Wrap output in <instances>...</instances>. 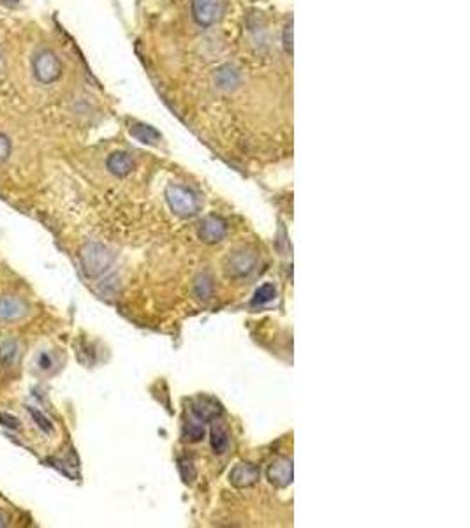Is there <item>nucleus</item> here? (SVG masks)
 <instances>
[{
	"label": "nucleus",
	"instance_id": "obj_1",
	"mask_svg": "<svg viewBox=\"0 0 470 528\" xmlns=\"http://www.w3.org/2000/svg\"><path fill=\"white\" fill-rule=\"evenodd\" d=\"M166 199L178 217H194L201 210V199L191 189L182 185H169L166 189Z\"/></svg>",
	"mask_w": 470,
	"mask_h": 528
},
{
	"label": "nucleus",
	"instance_id": "obj_2",
	"mask_svg": "<svg viewBox=\"0 0 470 528\" xmlns=\"http://www.w3.org/2000/svg\"><path fill=\"white\" fill-rule=\"evenodd\" d=\"M113 262V255L105 245L101 243H88L81 252V264L83 271L88 277H99L109 270Z\"/></svg>",
	"mask_w": 470,
	"mask_h": 528
},
{
	"label": "nucleus",
	"instance_id": "obj_3",
	"mask_svg": "<svg viewBox=\"0 0 470 528\" xmlns=\"http://www.w3.org/2000/svg\"><path fill=\"white\" fill-rule=\"evenodd\" d=\"M34 74H36L37 81L43 85H51L57 81L62 74V64L58 60L57 55L50 50H43L34 57L32 62Z\"/></svg>",
	"mask_w": 470,
	"mask_h": 528
},
{
	"label": "nucleus",
	"instance_id": "obj_4",
	"mask_svg": "<svg viewBox=\"0 0 470 528\" xmlns=\"http://www.w3.org/2000/svg\"><path fill=\"white\" fill-rule=\"evenodd\" d=\"M255 264H257L255 254L240 248V250H234L233 254L227 255L226 273L233 278H245L255 270Z\"/></svg>",
	"mask_w": 470,
	"mask_h": 528
},
{
	"label": "nucleus",
	"instance_id": "obj_5",
	"mask_svg": "<svg viewBox=\"0 0 470 528\" xmlns=\"http://www.w3.org/2000/svg\"><path fill=\"white\" fill-rule=\"evenodd\" d=\"M29 313V305L18 296L0 298V320H20Z\"/></svg>",
	"mask_w": 470,
	"mask_h": 528
},
{
	"label": "nucleus",
	"instance_id": "obj_6",
	"mask_svg": "<svg viewBox=\"0 0 470 528\" xmlns=\"http://www.w3.org/2000/svg\"><path fill=\"white\" fill-rule=\"evenodd\" d=\"M219 0H192V15L199 25H212L219 16Z\"/></svg>",
	"mask_w": 470,
	"mask_h": 528
},
{
	"label": "nucleus",
	"instance_id": "obj_7",
	"mask_svg": "<svg viewBox=\"0 0 470 528\" xmlns=\"http://www.w3.org/2000/svg\"><path fill=\"white\" fill-rule=\"evenodd\" d=\"M268 479L276 488H286L293 482V460L280 458L268 468Z\"/></svg>",
	"mask_w": 470,
	"mask_h": 528
},
{
	"label": "nucleus",
	"instance_id": "obj_8",
	"mask_svg": "<svg viewBox=\"0 0 470 528\" xmlns=\"http://www.w3.org/2000/svg\"><path fill=\"white\" fill-rule=\"evenodd\" d=\"M259 478H261V472L252 463H238L229 472L231 485L236 486V488H248V486L255 485L259 481Z\"/></svg>",
	"mask_w": 470,
	"mask_h": 528
},
{
	"label": "nucleus",
	"instance_id": "obj_9",
	"mask_svg": "<svg viewBox=\"0 0 470 528\" xmlns=\"http://www.w3.org/2000/svg\"><path fill=\"white\" fill-rule=\"evenodd\" d=\"M192 414L198 417V421L206 423V421H213L222 414V407L215 398L210 396H199L192 402Z\"/></svg>",
	"mask_w": 470,
	"mask_h": 528
},
{
	"label": "nucleus",
	"instance_id": "obj_10",
	"mask_svg": "<svg viewBox=\"0 0 470 528\" xmlns=\"http://www.w3.org/2000/svg\"><path fill=\"white\" fill-rule=\"evenodd\" d=\"M227 234V226L220 217H206L199 229V236L206 243H219Z\"/></svg>",
	"mask_w": 470,
	"mask_h": 528
},
{
	"label": "nucleus",
	"instance_id": "obj_11",
	"mask_svg": "<svg viewBox=\"0 0 470 528\" xmlns=\"http://www.w3.org/2000/svg\"><path fill=\"white\" fill-rule=\"evenodd\" d=\"M108 169L116 176H127L134 169V161L126 151H115L108 157Z\"/></svg>",
	"mask_w": 470,
	"mask_h": 528
},
{
	"label": "nucleus",
	"instance_id": "obj_12",
	"mask_svg": "<svg viewBox=\"0 0 470 528\" xmlns=\"http://www.w3.org/2000/svg\"><path fill=\"white\" fill-rule=\"evenodd\" d=\"M212 437H210V444H212V449L215 454L226 453L227 447H229V431H227L226 424L224 423H215L212 428Z\"/></svg>",
	"mask_w": 470,
	"mask_h": 528
},
{
	"label": "nucleus",
	"instance_id": "obj_13",
	"mask_svg": "<svg viewBox=\"0 0 470 528\" xmlns=\"http://www.w3.org/2000/svg\"><path fill=\"white\" fill-rule=\"evenodd\" d=\"M130 136H134L137 141H141L145 144H155L161 140V133L155 130L154 127L145 126V123H134L130 127Z\"/></svg>",
	"mask_w": 470,
	"mask_h": 528
},
{
	"label": "nucleus",
	"instance_id": "obj_14",
	"mask_svg": "<svg viewBox=\"0 0 470 528\" xmlns=\"http://www.w3.org/2000/svg\"><path fill=\"white\" fill-rule=\"evenodd\" d=\"M18 360V344L15 340H8L0 345V365L11 367Z\"/></svg>",
	"mask_w": 470,
	"mask_h": 528
},
{
	"label": "nucleus",
	"instance_id": "obj_15",
	"mask_svg": "<svg viewBox=\"0 0 470 528\" xmlns=\"http://www.w3.org/2000/svg\"><path fill=\"white\" fill-rule=\"evenodd\" d=\"M275 296H276V291H275V287H273V284H262L261 287H257V291H255L254 299H252V305H266V303L273 302Z\"/></svg>",
	"mask_w": 470,
	"mask_h": 528
},
{
	"label": "nucleus",
	"instance_id": "obj_16",
	"mask_svg": "<svg viewBox=\"0 0 470 528\" xmlns=\"http://www.w3.org/2000/svg\"><path fill=\"white\" fill-rule=\"evenodd\" d=\"M205 437V426L199 423H189L185 426V431H183V438L189 440V442H199L201 438Z\"/></svg>",
	"mask_w": 470,
	"mask_h": 528
},
{
	"label": "nucleus",
	"instance_id": "obj_17",
	"mask_svg": "<svg viewBox=\"0 0 470 528\" xmlns=\"http://www.w3.org/2000/svg\"><path fill=\"white\" fill-rule=\"evenodd\" d=\"M29 412H30V416H32V419L36 421L37 426H39L41 430L44 431V433H51V431H53V424L50 423V419H48L46 416H43V412H39V410L32 409V407H30V409H29Z\"/></svg>",
	"mask_w": 470,
	"mask_h": 528
},
{
	"label": "nucleus",
	"instance_id": "obj_18",
	"mask_svg": "<svg viewBox=\"0 0 470 528\" xmlns=\"http://www.w3.org/2000/svg\"><path fill=\"white\" fill-rule=\"evenodd\" d=\"M196 292H198L199 298H210V295H212V280L206 275L198 278V282H196Z\"/></svg>",
	"mask_w": 470,
	"mask_h": 528
},
{
	"label": "nucleus",
	"instance_id": "obj_19",
	"mask_svg": "<svg viewBox=\"0 0 470 528\" xmlns=\"http://www.w3.org/2000/svg\"><path fill=\"white\" fill-rule=\"evenodd\" d=\"M9 155H11V141L6 134L0 133V162L8 161Z\"/></svg>",
	"mask_w": 470,
	"mask_h": 528
},
{
	"label": "nucleus",
	"instance_id": "obj_20",
	"mask_svg": "<svg viewBox=\"0 0 470 528\" xmlns=\"http://www.w3.org/2000/svg\"><path fill=\"white\" fill-rule=\"evenodd\" d=\"M0 424L9 430H20V421L8 412H0Z\"/></svg>",
	"mask_w": 470,
	"mask_h": 528
},
{
	"label": "nucleus",
	"instance_id": "obj_21",
	"mask_svg": "<svg viewBox=\"0 0 470 528\" xmlns=\"http://www.w3.org/2000/svg\"><path fill=\"white\" fill-rule=\"evenodd\" d=\"M39 368L41 370H50L51 367H53V360H51V356L48 354V352H41L39 354Z\"/></svg>",
	"mask_w": 470,
	"mask_h": 528
},
{
	"label": "nucleus",
	"instance_id": "obj_22",
	"mask_svg": "<svg viewBox=\"0 0 470 528\" xmlns=\"http://www.w3.org/2000/svg\"><path fill=\"white\" fill-rule=\"evenodd\" d=\"M284 44H286V50H288L289 53H293V20H291V22H289V25L286 27Z\"/></svg>",
	"mask_w": 470,
	"mask_h": 528
},
{
	"label": "nucleus",
	"instance_id": "obj_23",
	"mask_svg": "<svg viewBox=\"0 0 470 528\" xmlns=\"http://www.w3.org/2000/svg\"><path fill=\"white\" fill-rule=\"evenodd\" d=\"M2 2H4V4H8V6H15V4H18L20 0H2Z\"/></svg>",
	"mask_w": 470,
	"mask_h": 528
},
{
	"label": "nucleus",
	"instance_id": "obj_24",
	"mask_svg": "<svg viewBox=\"0 0 470 528\" xmlns=\"http://www.w3.org/2000/svg\"><path fill=\"white\" fill-rule=\"evenodd\" d=\"M4 524H6V520H4V516L0 514V527H4Z\"/></svg>",
	"mask_w": 470,
	"mask_h": 528
}]
</instances>
